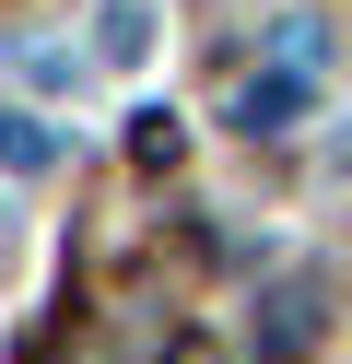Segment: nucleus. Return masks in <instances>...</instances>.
<instances>
[{
    "label": "nucleus",
    "mask_w": 352,
    "mask_h": 364,
    "mask_svg": "<svg viewBox=\"0 0 352 364\" xmlns=\"http://www.w3.org/2000/svg\"><path fill=\"white\" fill-rule=\"evenodd\" d=\"M176 153H188V129L164 118V106H141V118H129V165H153V176H176Z\"/></svg>",
    "instance_id": "obj_4"
},
{
    "label": "nucleus",
    "mask_w": 352,
    "mask_h": 364,
    "mask_svg": "<svg viewBox=\"0 0 352 364\" xmlns=\"http://www.w3.org/2000/svg\"><path fill=\"white\" fill-rule=\"evenodd\" d=\"M164 364H223V353H211V341H164Z\"/></svg>",
    "instance_id": "obj_7"
},
{
    "label": "nucleus",
    "mask_w": 352,
    "mask_h": 364,
    "mask_svg": "<svg viewBox=\"0 0 352 364\" xmlns=\"http://www.w3.org/2000/svg\"><path fill=\"white\" fill-rule=\"evenodd\" d=\"M305 106H317V71H282V59H258V71H235L223 118L247 129V141H294V129H305Z\"/></svg>",
    "instance_id": "obj_1"
},
{
    "label": "nucleus",
    "mask_w": 352,
    "mask_h": 364,
    "mask_svg": "<svg viewBox=\"0 0 352 364\" xmlns=\"http://www.w3.org/2000/svg\"><path fill=\"white\" fill-rule=\"evenodd\" d=\"M153 36H141V0H106V59H141Z\"/></svg>",
    "instance_id": "obj_6"
},
{
    "label": "nucleus",
    "mask_w": 352,
    "mask_h": 364,
    "mask_svg": "<svg viewBox=\"0 0 352 364\" xmlns=\"http://www.w3.org/2000/svg\"><path fill=\"white\" fill-rule=\"evenodd\" d=\"M0 165H12V176H36V165H59V129H47L36 106H0Z\"/></svg>",
    "instance_id": "obj_2"
},
{
    "label": "nucleus",
    "mask_w": 352,
    "mask_h": 364,
    "mask_svg": "<svg viewBox=\"0 0 352 364\" xmlns=\"http://www.w3.org/2000/svg\"><path fill=\"white\" fill-rule=\"evenodd\" d=\"M258 341H270V353H305V341H317V282H282L270 317H258Z\"/></svg>",
    "instance_id": "obj_3"
},
{
    "label": "nucleus",
    "mask_w": 352,
    "mask_h": 364,
    "mask_svg": "<svg viewBox=\"0 0 352 364\" xmlns=\"http://www.w3.org/2000/svg\"><path fill=\"white\" fill-rule=\"evenodd\" d=\"M270 59H282V71H317L329 36H317V24H270Z\"/></svg>",
    "instance_id": "obj_5"
}]
</instances>
